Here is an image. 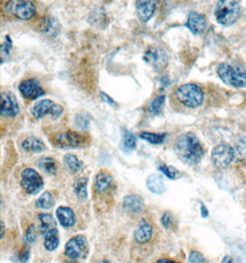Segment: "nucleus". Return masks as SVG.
Segmentation results:
<instances>
[{
  "mask_svg": "<svg viewBox=\"0 0 246 263\" xmlns=\"http://www.w3.org/2000/svg\"><path fill=\"white\" fill-rule=\"evenodd\" d=\"M114 184V179L111 175L105 172L99 173L95 177V189L99 193H104L111 189Z\"/></svg>",
  "mask_w": 246,
  "mask_h": 263,
  "instance_id": "22",
  "label": "nucleus"
},
{
  "mask_svg": "<svg viewBox=\"0 0 246 263\" xmlns=\"http://www.w3.org/2000/svg\"><path fill=\"white\" fill-rule=\"evenodd\" d=\"M57 220L64 228H71L76 224L75 212L71 208L60 206L56 209Z\"/></svg>",
  "mask_w": 246,
  "mask_h": 263,
  "instance_id": "16",
  "label": "nucleus"
},
{
  "mask_svg": "<svg viewBox=\"0 0 246 263\" xmlns=\"http://www.w3.org/2000/svg\"><path fill=\"white\" fill-rule=\"evenodd\" d=\"M64 161H65V165L68 167V169L72 174H76V173L79 172L82 169V166H83L82 161H79L78 157L74 154H66V155H65Z\"/></svg>",
  "mask_w": 246,
  "mask_h": 263,
  "instance_id": "28",
  "label": "nucleus"
},
{
  "mask_svg": "<svg viewBox=\"0 0 246 263\" xmlns=\"http://www.w3.org/2000/svg\"><path fill=\"white\" fill-rule=\"evenodd\" d=\"M98 263H111L110 261H108V260H102V261H99Z\"/></svg>",
  "mask_w": 246,
  "mask_h": 263,
  "instance_id": "45",
  "label": "nucleus"
},
{
  "mask_svg": "<svg viewBox=\"0 0 246 263\" xmlns=\"http://www.w3.org/2000/svg\"><path fill=\"white\" fill-rule=\"evenodd\" d=\"M88 253V240L83 235L71 237L65 246V255L71 259L86 258Z\"/></svg>",
  "mask_w": 246,
  "mask_h": 263,
  "instance_id": "10",
  "label": "nucleus"
},
{
  "mask_svg": "<svg viewBox=\"0 0 246 263\" xmlns=\"http://www.w3.org/2000/svg\"><path fill=\"white\" fill-rule=\"evenodd\" d=\"M174 151L181 161L190 166L199 164L205 155V151L199 139L195 134H182L177 138Z\"/></svg>",
  "mask_w": 246,
  "mask_h": 263,
  "instance_id": "1",
  "label": "nucleus"
},
{
  "mask_svg": "<svg viewBox=\"0 0 246 263\" xmlns=\"http://www.w3.org/2000/svg\"><path fill=\"white\" fill-rule=\"evenodd\" d=\"M41 31L49 35H56L60 31V25L55 18H43L40 25Z\"/></svg>",
  "mask_w": 246,
  "mask_h": 263,
  "instance_id": "25",
  "label": "nucleus"
},
{
  "mask_svg": "<svg viewBox=\"0 0 246 263\" xmlns=\"http://www.w3.org/2000/svg\"><path fill=\"white\" fill-rule=\"evenodd\" d=\"M29 258H30V251L28 249H25L21 253L19 254V261L20 263L28 262Z\"/></svg>",
  "mask_w": 246,
  "mask_h": 263,
  "instance_id": "39",
  "label": "nucleus"
},
{
  "mask_svg": "<svg viewBox=\"0 0 246 263\" xmlns=\"http://www.w3.org/2000/svg\"><path fill=\"white\" fill-rule=\"evenodd\" d=\"M159 170L161 171L170 179L175 180L181 176V172L177 170L175 167L172 166H166V165L163 164L162 166H159Z\"/></svg>",
  "mask_w": 246,
  "mask_h": 263,
  "instance_id": "32",
  "label": "nucleus"
},
{
  "mask_svg": "<svg viewBox=\"0 0 246 263\" xmlns=\"http://www.w3.org/2000/svg\"><path fill=\"white\" fill-rule=\"evenodd\" d=\"M218 77L223 83L234 88L246 86V70L238 63L224 62L218 65L217 69Z\"/></svg>",
  "mask_w": 246,
  "mask_h": 263,
  "instance_id": "2",
  "label": "nucleus"
},
{
  "mask_svg": "<svg viewBox=\"0 0 246 263\" xmlns=\"http://www.w3.org/2000/svg\"><path fill=\"white\" fill-rule=\"evenodd\" d=\"M123 206L124 209L131 213H140L143 211L144 208V199L143 198L137 195H127L123 199Z\"/></svg>",
  "mask_w": 246,
  "mask_h": 263,
  "instance_id": "17",
  "label": "nucleus"
},
{
  "mask_svg": "<svg viewBox=\"0 0 246 263\" xmlns=\"http://www.w3.org/2000/svg\"><path fill=\"white\" fill-rule=\"evenodd\" d=\"M152 235H153L152 226L149 225L148 222H143L138 226V228L136 229L134 238L139 244H145L151 239Z\"/></svg>",
  "mask_w": 246,
  "mask_h": 263,
  "instance_id": "20",
  "label": "nucleus"
},
{
  "mask_svg": "<svg viewBox=\"0 0 246 263\" xmlns=\"http://www.w3.org/2000/svg\"><path fill=\"white\" fill-rule=\"evenodd\" d=\"M137 147V138L135 135L129 132L128 130H123V137L121 141L120 148L123 152H131Z\"/></svg>",
  "mask_w": 246,
  "mask_h": 263,
  "instance_id": "24",
  "label": "nucleus"
},
{
  "mask_svg": "<svg viewBox=\"0 0 246 263\" xmlns=\"http://www.w3.org/2000/svg\"><path fill=\"white\" fill-rule=\"evenodd\" d=\"M6 13L13 15L19 19H31L36 14V8L32 1L16 0L10 1L3 7Z\"/></svg>",
  "mask_w": 246,
  "mask_h": 263,
  "instance_id": "6",
  "label": "nucleus"
},
{
  "mask_svg": "<svg viewBox=\"0 0 246 263\" xmlns=\"http://www.w3.org/2000/svg\"><path fill=\"white\" fill-rule=\"evenodd\" d=\"M167 134L166 133H153V132H148V131H142L139 134V137L143 140L148 143L154 144V145H160L163 144L165 140Z\"/></svg>",
  "mask_w": 246,
  "mask_h": 263,
  "instance_id": "26",
  "label": "nucleus"
},
{
  "mask_svg": "<svg viewBox=\"0 0 246 263\" xmlns=\"http://www.w3.org/2000/svg\"><path fill=\"white\" fill-rule=\"evenodd\" d=\"M200 211H201V216L203 217V218H207V217L209 216V210H208V208L205 206L203 203H201Z\"/></svg>",
  "mask_w": 246,
  "mask_h": 263,
  "instance_id": "40",
  "label": "nucleus"
},
{
  "mask_svg": "<svg viewBox=\"0 0 246 263\" xmlns=\"http://www.w3.org/2000/svg\"><path fill=\"white\" fill-rule=\"evenodd\" d=\"M157 263H179L175 262V261H173L172 259H168V258H161V259H159Z\"/></svg>",
  "mask_w": 246,
  "mask_h": 263,
  "instance_id": "42",
  "label": "nucleus"
},
{
  "mask_svg": "<svg viewBox=\"0 0 246 263\" xmlns=\"http://www.w3.org/2000/svg\"><path fill=\"white\" fill-rule=\"evenodd\" d=\"M162 83L164 85V87H166V85L169 83V80H168L167 78H163L162 79Z\"/></svg>",
  "mask_w": 246,
  "mask_h": 263,
  "instance_id": "43",
  "label": "nucleus"
},
{
  "mask_svg": "<svg viewBox=\"0 0 246 263\" xmlns=\"http://www.w3.org/2000/svg\"><path fill=\"white\" fill-rule=\"evenodd\" d=\"M100 96H101V99H102V101L104 102V103H107L108 105H110V106H117L116 102L114 101L111 97L106 94L105 92H100Z\"/></svg>",
  "mask_w": 246,
  "mask_h": 263,
  "instance_id": "38",
  "label": "nucleus"
},
{
  "mask_svg": "<svg viewBox=\"0 0 246 263\" xmlns=\"http://www.w3.org/2000/svg\"><path fill=\"white\" fill-rule=\"evenodd\" d=\"M37 235H36V229H35V226H31L27 230L26 233V239L28 241L29 243H33L35 240H36Z\"/></svg>",
  "mask_w": 246,
  "mask_h": 263,
  "instance_id": "37",
  "label": "nucleus"
},
{
  "mask_svg": "<svg viewBox=\"0 0 246 263\" xmlns=\"http://www.w3.org/2000/svg\"><path fill=\"white\" fill-rule=\"evenodd\" d=\"M39 221L41 222V232H44V231L51 229V228H56V221L54 217L52 216L51 214L49 213H40L38 215Z\"/></svg>",
  "mask_w": 246,
  "mask_h": 263,
  "instance_id": "30",
  "label": "nucleus"
},
{
  "mask_svg": "<svg viewBox=\"0 0 246 263\" xmlns=\"http://www.w3.org/2000/svg\"><path fill=\"white\" fill-rule=\"evenodd\" d=\"M188 261L189 263H208V260L205 258L204 255L199 251H195V250L191 251L188 256Z\"/></svg>",
  "mask_w": 246,
  "mask_h": 263,
  "instance_id": "34",
  "label": "nucleus"
},
{
  "mask_svg": "<svg viewBox=\"0 0 246 263\" xmlns=\"http://www.w3.org/2000/svg\"><path fill=\"white\" fill-rule=\"evenodd\" d=\"M157 1L152 0H139L136 2V9L138 18H140L142 23H148L150 18H152L155 10H156Z\"/></svg>",
  "mask_w": 246,
  "mask_h": 263,
  "instance_id": "14",
  "label": "nucleus"
},
{
  "mask_svg": "<svg viewBox=\"0 0 246 263\" xmlns=\"http://www.w3.org/2000/svg\"><path fill=\"white\" fill-rule=\"evenodd\" d=\"M87 115H77V117H76V124L79 127V129H86L88 128V120Z\"/></svg>",
  "mask_w": 246,
  "mask_h": 263,
  "instance_id": "36",
  "label": "nucleus"
},
{
  "mask_svg": "<svg viewBox=\"0 0 246 263\" xmlns=\"http://www.w3.org/2000/svg\"><path fill=\"white\" fill-rule=\"evenodd\" d=\"M162 225L166 229H171L173 226V217L170 212H165L162 217Z\"/></svg>",
  "mask_w": 246,
  "mask_h": 263,
  "instance_id": "35",
  "label": "nucleus"
},
{
  "mask_svg": "<svg viewBox=\"0 0 246 263\" xmlns=\"http://www.w3.org/2000/svg\"><path fill=\"white\" fill-rule=\"evenodd\" d=\"M221 263H237L236 260L230 255H226L221 259Z\"/></svg>",
  "mask_w": 246,
  "mask_h": 263,
  "instance_id": "41",
  "label": "nucleus"
},
{
  "mask_svg": "<svg viewBox=\"0 0 246 263\" xmlns=\"http://www.w3.org/2000/svg\"><path fill=\"white\" fill-rule=\"evenodd\" d=\"M12 49V41L9 35H7L5 41L1 45V61L4 63L5 58H7L10 54V51Z\"/></svg>",
  "mask_w": 246,
  "mask_h": 263,
  "instance_id": "33",
  "label": "nucleus"
},
{
  "mask_svg": "<svg viewBox=\"0 0 246 263\" xmlns=\"http://www.w3.org/2000/svg\"><path fill=\"white\" fill-rule=\"evenodd\" d=\"M39 167L47 173L48 175H55L57 172V166L55 159L50 157H43L39 160Z\"/></svg>",
  "mask_w": 246,
  "mask_h": 263,
  "instance_id": "27",
  "label": "nucleus"
},
{
  "mask_svg": "<svg viewBox=\"0 0 246 263\" xmlns=\"http://www.w3.org/2000/svg\"><path fill=\"white\" fill-rule=\"evenodd\" d=\"M240 16V4L232 0L218 1L215 9V17L219 24L230 26L236 23Z\"/></svg>",
  "mask_w": 246,
  "mask_h": 263,
  "instance_id": "5",
  "label": "nucleus"
},
{
  "mask_svg": "<svg viewBox=\"0 0 246 263\" xmlns=\"http://www.w3.org/2000/svg\"><path fill=\"white\" fill-rule=\"evenodd\" d=\"M4 235H5V226H4V224L2 222V238H3Z\"/></svg>",
  "mask_w": 246,
  "mask_h": 263,
  "instance_id": "44",
  "label": "nucleus"
},
{
  "mask_svg": "<svg viewBox=\"0 0 246 263\" xmlns=\"http://www.w3.org/2000/svg\"><path fill=\"white\" fill-rule=\"evenodd\" d=\"M65 263H79V262H75V261H65Z\"/></svg>",
  "mask_w": 246,
  "mask_h": 263,
  "instance_id": "46",
  "label": "nucleus"
},
{
  "mask_svg": "<svg viewBox=\"0 0 246 263\" xmlns=\"http://www.w3.org/2000/svg\"><path fill=\"white\" fill-rule=\"evenodd\" d=\"M54 205H55V199L49 191H44L36 201V206L42 210H49Z\"/></svg>",
  "mask_w": 246,
  "mask_h": 263,
  "instance_id": "29",
  "label": "nucleus"
},
{
  "mask_svg": "<svg viewBox=\"0 0 246 263\" xmlns=\"http://www.w3.org/2000/svg\"><path fill=\"white\" fill-rule=\"evenodd\" d=\"M87 185H88V178L86 177H79L75 180L73 183L75 195L81 201H84L88 198Z\"/></svg>",
  "mask_w": 246,
  "mask_h": 263,
  "instance_id": "23",
  "label": "nucleus"
},
{
  "mask_svg": "<svg viewBox=\"0 0 246 263\" xmlns=\"http://www.w3.org/2000/svg\"><path fill=\"white\" fill-rule=\"evenodd\" d=\"M146 185L149 191L156 195H162L166 190L164 180L162 175H156V174L149 175L147 178Z\"/></svg>",
  "mask_w": 246,
  "mask_h": 263,
  "instance_id": "19",
  "label": "nucleus"
},
{
  "mask_svg": "<svg viewBox=\"0 0 246 263\" xmlns=\"http://www.w3.org/2000/svg\"><path fill=\"white\" fill-rule=\"evenodd\" d=\"M42 235L44 237V242L43 246L44 249L48 251H54L57 249V247L59 246V232L57 230V228H51L48 230L42 232Z\"/></svg>",
  "mask_w": 246,
  "mask_h": 263,
  "instance_id": "18",
  "label": "nucleus"
},
{
  "mask_svg": "<svg viewBox=\"0 0 246 263\" xmlns=\"http://www.w3.org/2000/svg\"><path fill=\"white\" fill-rule=\"evenodd\" d=\"M53 145L59 149H78L86 147L90 144L88 136L77 131L69 130L62 133L56 134L51 138Z\"/></svg>",
  "mask_w": 246,
  "mask_h": 263,
  "instance_id": "4",
  "label": "nucleus"
},
{
  "mask_svg": "<svg viewBox=\"0 0 246 263\" xmlns=\"http://www.w3.org/2000/svg\"><path fill=\"white\" fill-rule=\"evenodd\" d=\"M235 157L234 149L228 144H219L211 152V164L216 169H225L232 164Z\"/></svg>",
  "mask_w": 246,
  "mask_h": 263,
  "instance_id": "8",
  "label": "nucleus"
},
{
  "mask_svg": "<svg viewBox=\"0 0 246 263\" xmlns=\"http://www.w3.org/2000/svg\"><path fill=\"white\" fill-rule=\"evenodd\" d=\"M143 59L146 63L152 66L156 70L164 69L167 65V55L164 51L156 46H149L145 51Z\"/></svg>",
  "mask_w": 246,
  "mask_h": 263,
  "instance_id": "12",
  "label": "nucleus"
},
{
  "mask_svg": "<svg viewBox=\"0 0 246 263\" xmlns=\"http://www.w3.org/2000/svg\"><path fill=\"white\" fill-rule=\"evenodd\" d=\"M21 147L25 152H33V153H40L46 150V145L41 138L31 136L26 139H24L21 144Z\"/></svg>",
  "mask_w": 246,
  "mask_h": 263,
  "instance_id": "21",
  "label": "nucleus"
},
{
  "mask_svg": "<svg viewBox=\"0 0 246 263\" xmlns=\"http://www.w3.org/2000/svg\"><path fill=\"white\" fill-rule=\"evenodd\" d=\"M63 106L49 99L39 101L31 108V114L35 119H41L47 115H50L52 119H57L63 115Z\"/></svg>",
  "mask_w": 246,
  "mask_h": 263,
  "instance_id": "7",
  "label": "nucleus"
},
{
  "mask_svg": "<svg viewBox=\"0 0 246 263\" xmlns=\"http://www.w3.org/2000/svg\"><path fill=\"white\" fill-rule=\"evenodd\" d=\"M174 96L181 105L192 109L199 107L205 98L203 90L195 83H186L177 88Z\"/></svg>",
  "mask_w": 246,
  "mask_h": 263,
  "instance_id": "3",
  "label": "nucleus"
},
{
  "mask_svg": "<svg viewBox=\"0 0 246 263\" xmlns=\"http://www.w3.org/2000/svg\"><path fill=\"white\" fill-rule=\"evenodd\" d=\"M186 27L188 28L193 34L199 35L204 32L207 28V19L204 15L192 11L188 15Z\"/></svg>",
  "mask_w": 246,
  "mask_h": 263,
  "instance_id": "15",
  "label": "nucleus"
},
{
  "mask_svg": "<svg viewBox=\"0 0 246 263\" xmlns=\"http://www.w3.org/2000/svg\"><path fill=\"white\" fill-rule=\"evenodd\" d=\"M19 91L26 100H36L46 94L37 78H27L19 83Z\"/></svg>",
  "mask_w": 246,
  "mask_h": 263,
  "instance_id": "11",
  "label": "nucleus"
},
{
  "mask_svg": "<svg viewBox=\"0 0 246 263\" xmlns=\"http://www.w3.org/2000/svg\"><path fill=\"white\" fill-rule=\"evenodd\" d=\"M164 103H165V95H160V96L156 97L149 106V112L152 115H160L163 111Z\"/></svg>",
  "mask_w": 246,
  "mask_h": 263,
  "instance_id": "31",
  "label": "nucleus"
},
{
  "mask_svg": "<svg viewBox=\"0 0 246 263\" xmlns=\"http://www.w3.org/2000/svg\"><path fill=\"white\" fill-rule=\"evenodd\" d=\"M20 185L26 193L36 195L43 189L44 182L37 171L33 168H26L21 173Z\"/></svg>",
  "mask_w": 246,
  "mask_h": 263,
  "instance_id": "9",
  "label": "nucleus"
},
{
  "mask_svg": "<svg viewBox=\"0 0 246 263\" xmlns=\"http://www.w3.org/2000/svg\"><path fill=\"white\" fill-rule=\"evenodd\" d=\"M0 113L6 118H12L19 115V104L12 92H2Z\"/></svg>",
  "mask_w": 246,
  "mask_h": 263,
  "instance_id": "13",
  "label": "nucleus"
}]
</instances>
